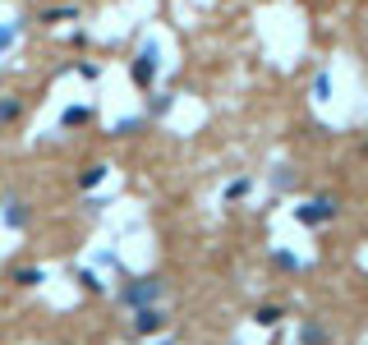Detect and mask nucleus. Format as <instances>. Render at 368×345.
<instances>
[{
    "label": "nucleus",
    "instance_id": "1",
    "mask_svg": "<svg viewBox=\"0 0 368 345\" xmlns=\"http://www.w3.org/2000/svg\"><path fill=\"white\" fill-rule=\"evenodd\" d=\"M129 74H134V83L143 92H152V83H157V46H143L134 56V65H129Z\"/></svg>",
    "mask_w": 368,
    "mask_h": 345
},
{
    "label": "nucleus",
    "instance_id": "14",
    "mask_svg": "<svg viewBox=\"0 0 368 345\" xmlns=\"http://www.w3.org/2000/svg\"><path fill=\"white\" fill-rule=\"evenodd\" d=\"M161 345H170V341H161Z\"/></svg>",
    "mask_w": 368,
    "mask_h": 345
},
{
    "label": "nucleus",
    "instance_id": "13",
    "mask_svg": "<svg viewBox=\"0 0 368 345\" xmlns=\"http://www.w3.org/2000/svg\"><path fill=\"white\" fill-rule=\"evenodd\" d=\"M244 194H249V180H235V184L226 189V198H244Z\"/></svg>",
    "mask_w": 368,
    "mask_h": 345
},
{
    "label": "nucleus",
    "instance_id": "3",
    "mask_svg": "<svg viewBox=\"0 0 368 345\" xmlns=\"http://www.w3.org/2000/svg\"><path fill=\"white\" fill-rule=\"evenodd\" d=\"M157 300H161V281H157V276L124 285V304H134V309H143V304H157Z\"/></svg>",
    "mask_w": 368,
    "mask_h": 345
},
{
    "label": "nucleus",
    "instance_id": "12",
    "mask_svg": "<svg viewBox=\"0 0 368 345\" xmlns=\"http://www.w3.org/2000/svg\"><path fill=\"white\" fill-rule=\"evenodd\" d=\"M272 263L281 271H299V258H290V254H272Z\"/></svg>",
    "mask_w": 368,
    "mask_h": 345
},
{
    "label": "nucleus",
    "instance_id": "9",
    "mask_svg": "<svg viewBox=\"0 0 368 345\" xmlns=\"http://www.w3.org/2000/svg\"><path fill=\"white\" fill-rule=\"evenodd\" d=\"M253 322H258V327H276V322H281V309H276V304H262L258 313H253Z\"/></svg>",
    "mask_w": 368,
    "mask_h": 345
},
{
    "label": "nucleus",
    "instance_id": "7",
    "mask_svg": "<svg viewBox=\"0 0 368 345\" xmlns=\"http://www.w3.org/2000/svg\"><path fill=\"white\" fill-rule=\"evenodd\" d=\"M19 115H23V102H19V97H5V102H0V124H14Z\"/></svg>",
    "mask_w": 368,
    "mask_h": 345
},
{
    "label": "nucleus",
    "instance_id": "6",
    "mask_svg": "<svg viewBox=\"0 0 368 345\" xmlns=\"http://www.w3.org/2000/svg\"><path fill=\"white\" fill-rule=\"evenodd\" d=\"M304 345H332V336H327V327H322V322H313V318H308V322H304Z\"/></svg>",
    "mask_w": 368,
    "mask_h": 345
},
{
    "label": "nucleus",
    "instance_id": "8",
    "mask_svg": "<svg viewBox=\"0 0 368 345\" xmlns=\"http://www.w3.org/2000/svg\"><path fill=\"white\" fill-rule=\"evenodd\" d=\"M5 221L14 225V230H23V225H28V208H23V203H10V208H5Z\"/></svg>",
    "mask_w": 368,
    "mask_h": 345
},
{
    "label": "nucleus",
    "instance_id": "4",
    "mask_svg": "<svg viewBox=\"0 0 368 345\" xmlns=\"http://www.w3.org/2000/svg\"><path fill=\"white\" fill-rule=\"evenodd\" d=\"M134 327H138V336H152V331L166 327V313H161L157 304H143V309L134 313Z\"/></svg>",
    "mask_w": 368,
    "mask_h": 345
},
{
    "label": "nucleus",
    "instance_id": "2",
    "mask_svg": "<svg viewBox=\"0 0 368 345\" xmlns=\"http://www.w3.org/2000/svg\"><path fill=\"white\" fill-rule=\"evenodd\" d=\"M295 216L304 225H327L332 216H336V198H313V203H304V208H295Z\"/></svg>",
    "mask_w": 368,
    "mask_h": 345
},
{
    "label": "nucleus",
    "instance_id": "11",
    "mask_svg": "<svg viewBox=\"0 0 368 345\" xmlns=\"http://www.w3.org/2000/svg\"><path fill=\"white\" fill-rule=\"evenodd\" d=\"M42 281V267H19L14 271V285H37Z\"/></svg>",
    "mask_w": 368,
    "mask_h": 345
},
{
    "label": "nucleus",
    "instance_id": "10",
    "mask_svg": "<svg viewBox=\"0 0 368 345\" xmlns=\"http://www.w3.org/2000/svg\"><path fill=\"white\" fill-rule=\"evenodd\" d=\"M88 120H92L88 106H69V111H65V129H74V124H88Z\"/></svg>",
    "mask_w": 368,
    "mask_h": 345
},
{
    "label": "nucleus",
    "instance_id": "5",
    "mask_svg": "<svg viewBox=\"0 0 368 345\" xmlns=\"http://www.w3.org/2000/svg\"><path fill=\"white\" fill-rule=\"evenodd\" d=\"M102 180H106V166H102V162H92L88 170L78 175V189H97V184H102Z\"/></svg>",
    "mask_w": 368,
    "mask_h": 345
}]
</instances>
